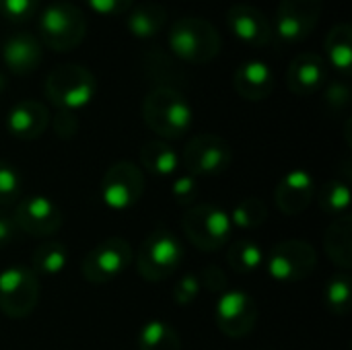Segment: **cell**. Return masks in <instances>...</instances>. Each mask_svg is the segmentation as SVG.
I'll use <instances>...</instances> for the list:
<instances>
[{"instance_id": "obj_35", "label": "cell", "mask_w": 352, "mask_h": 350, "mask_svg": "<svg viewBox=\"0 0 352 350\" xmlns=\"http://www.w3.org/2000/svg\"><path fill=\"white\" fill-rule=\"evenodd\" d=\"M198 281H200V287H204V289L210 291V293H225L227 283H229L225 270L219 268V266H214V264L206 266V268L200 272Z\"/></svg>"}, {"instance_id": "obj_13", "label": "cell", "mask_w": 352, "mask_h": 350, "mask_svg": "<svg viewBox=\"0 0 352 350\" xmlns=\"http://www.w3.org/2000/svg\"><path fill=\"white\" fill-rule=\"evenodd\" d=\"M12 221L19 233L31 237H52L62 229V210L47 196H25L14 204Z\"/></svg>"}, {"instance_id": "obj_5", "label": "cell", "mask_w": 352, "mask_h": 350, "mask_svg": "<svg viewBox=\"0 0 352 350\" xmlns=\"http://www.w3.org/2000/svg\"><path fill=\"white\" fill-rule=\"evenodd\" d=\"M97 93L93 72L80 64H60L45 78V97L64 111L87 107Z\"/></svg>"}, {"instance_id": "obj_19", "label": "cell", "mask_w": 352, "mask_h": 350, "mask_svg": "<svg viewBox=\"0 0 352 350\" xmlns=\"http://www.w3.org/2000/svg\"><path fill=\"white\" fill-rule=\"evenodd\" d=\"M4 126L8 134L19 140H35L47 130L50 111L35 99H23L8 109Z\"/></svg>"}, {"instance_id": "obj_7", "label": "cell", "mask_w": 352, "mask_h": 350, "mask_svg": "<svg viewBox=\"0 0 352 350\" xmlns=\"http://www.w3.org/2000/svg\"><path fill=\"white\" fill-rule=\"evenodd\" d=\"M266 272L278 285H295L307 278L318 264V252L303 239H287L276 243L264 258Z\"/></svg>"}, {"instance_id": "obj_3", "label": "cell", "mask_w": 352, "mask_h": 350, "mask_svg": "<svg viewBox=\"0 0 352 350\" xmlns=\"http://www.w3.org/2000/svg\"><path fill=\"white\" fill-rule=\"evenodd\" d=\"M39 41L54 52H70L78 47L87 35L85 12L66 0L47 4L39 14Z\"/></svg>"}, {"instance_id": "obj_36", "label": "cell", "mask_w": 352, "mask_h": 350, "mask_svg": "<svg viewBox=\"0 0 352 350\" xmlns=\"http://www.w3.org/2000/svg\"><path fill=\"white\" fill-rule=\"evenodd\" d=\"M85 2L97 14H103V17H120V14H126L132 8V2L134 0H85Z\"/></svg>"}, {"instance_id": "obj_16", "label": "cell", "mask_w": 352, "mask_h": 350, "mask_svg": "<svg viewBox=\"0 0 352 350\" xmlns=\"http://www.w3.org/2000/svg\"><path fill=\"white\" fill-rule=\"evenodd\" d=\"M316 179L305 169H293L285 173L274 190V204L287 217L301 215L316 200Z\"/></svg>"}, {"instance_id": "obj_17", "label": "cell", "mask_w": 352, "mask_h": 350, "mask_svg": "<svg viewBox=\"0 0 352 350\" xmlns=\"http://www.w3.org/2000/svg\"><path fill=\"white\" fill-rule=\"evenodd\" d=\"M328 80V62L316 52L297 54L287 68V87L295 95H314Z\"/></svg>"}, {"instance_id": "obj_4", "label": "cell", "mask_w": 352, "mask_h": 350, "mask_svg": "<svg viewBox=\"0 0 352 350\" xmlns=\"http://www.w3.org/2000/svg\"><path fill=\"white\" fill-rule=\"evenodd\" d=\"M182 231L200 252H217L231 241L233 225L229 212L217 204H194L182 217Z\"/></svg>"}, {"instance_id": "obj_30", "label": "cell", "mask_w": 352, "mask_h": 350, "mask_svg": "<svg viewBox=\"0 0 352 350\" xmlns=\"http://www.w3.org/2000/svg\"><path fill=\"white\" fill-rule=\"evenodd\" d=\"M324 303L334 316H349L352 305V281L346 272H338L328 281L324 289Z\"/></svg>"}, {"instance_id": "obj_40", "label": "cell", "mask_w": 352, "mask_h": 350, "mask_svg": "<svg viewBox=\"0 0 352 350\" xmlns=\"http://www.w3.org/2000/svg\"><path fill=\"white\" fill-rule=\"evenodd\" d=\"M6 76H4V72H0V93H4V89H6Z\"/></svg>"}, {"instance_id": "obj_6", "label": "cell", "mask_w": 352, "mask_h": 350, "mask_svg": "<svg viewBox=\"0 0 352 350\" xmlns=\"http://www.w3.org/2000/svg\"><path fill=\"white\" fill-rule=\"evenodd\" d=\"M184 243L167 229L153 231L140 245L136 258V272L146 283L167 281L184 262Z\"/></svg>"}, {"instance_id": "obj_27", "label": "cell", "mask_w": 352, "mask_h": 350, "mask_svg": "<svg viewBox=\"0 0 352 350\" xmlns=\"http://www.w3.org/2000/svg\"><path fill=\"white\" fill-rule=\"evenodd\" d=\"M264 250L254 239H237L227 250V262L229 266L239 274L256 272L264 264Z\"/></svg>"}, {"instance_id": "obj_9", "label": "cell", "mask_w": 352, "mask_h": 350, "mask_svg": "<svg viewBox=\"0 0 352 350\" xmlns=\"http://www.w3.org/2000/svg\"><path fill=\"white\" fill-rule=\"evenodd\" d=\"M39 278L31 268L8 266L0 272V311L10 320L31 316L39 301Z\"/></svg>"}, {"instance_id": "obj_22", "label": "cell", "mask_w": 352, "mask_h": 350, "mask_svg": "<svg viewBox=\"0 0 352 350\" xmlns=\"http://www.w3.org/2000/svg\"><path fill=\"white\" fill-rule=\"evenodd\" d=\"M126 27L136 39L155 37L167 23V8L159 2H142L126 12Z\"/></svg>"}, {"instance_id": "obj_37", "label": "cell", "mask_w": 352, "mask_h": 350, "mask_svg": "<svg viewBox=\"0 0 352 350\" xmlns=\"http://www.w3.org/2000/svg\"><path fill=\"white\" fill-rule=\"evenodd\" d=\"M349 101H351V89L346 83L336 80L326 89V103L332 109H344L349 105Z\"/></svg>"}, {"instance_id": "obj_14", "label": "cell", "mask_w": 352, "mask_h": 350, "mask_svg": "<svg viewBox=\"0 0 352 350\" xmlns=\"http://www.w3.org/2000/svg\"><path fill=\"white\" fill-rule=\"evenodd\" d=\"M214 320L227 338H245L256 330L258 303L245 291H225L217 301Z\"/></svg>"}, {"instance_id": "obj_38", "label": "cell", "mask_w": 352, "mask_h": 350, "mask_svg": "<svg viewBox=\"0 0 352 350\" xmlns=\"http://www.w3.org/2000/svg\"><path fill=\"white\" fill-rule=\"evenodd\" d=\"M54 130L60 138H72L78 132V120H76L74 111L58 109V113L54 118Z\"/></svg>"}, {"instance_id": "obj_23", "label": "cell", "mask_w": 352, "mask_h": 350, "mask_svg": "<svg viewBox=\"0 0 352 350\" xmlns=\"http://www.w3.org/2000/svg\"><path fill=\"white\" fill-rule=\"evenodd\" d=\"M138 157L142 169L159 177L173 175L179 167V155L165 140H146L140 146Z\"/></svg>"}, {"instance_id": "obj_25", "label": "cell", "mask_w": 352, "mask_h": 350, "mask_svg": "<svg viewBox=\"0 0 352 350\" xmlns=\"http://www.w3.org/2000/svg\"><path fill=\"white\" fill-rule=\"evenodd\" d=\"M136 347L138 350H182V340L171 324L163 320H151L138 330Z\"/></svg>"}, {"instance_id": "obj_8", "label": "cell", "mask_w": 352, "mask_h": 350, "mask_svg": "<svg viewBox=\"0 0 352 350\" xmlns=\"http://www.w3.org/2000/svg\"><path fill=\"white\" fill-rule=\"evenodd\" d=\"M132 245L124 237H107L87 252L80 264L82 278L91 285H107L132 264Z\"/></svg>"}, {"instance_id": "obj_20", "label": "cell", "mask_w": 352, "mask_h": 350, "mask_svg": "<svg viewBox=\"0 0 352 350\" xmlns=\"http://www.w3.org/2000/svg\"><path fill=\"white\" fill-rule=\"evenodd\" d=\"M233 87L245 101H264L274 91V72L264 60H245L233 74Z\"/></svg>"}, {"instance_id": "obj_12", "label": "cell", "mask_w": 352, "mask_h": 350, "mask_svg": "<svg viewBox=\"0 0 352 350\" xmlns=\"http://www.w3.org/2000/svg\"><path fill=\"white\" fill-rule=\"evenodd\" d=\"M322 10L324 0H280L272 31L283 43L297 45L314 33Z\"/></svg>"}, {"instance_id": "obj_2", "label": "cell", "mask_w": 352, "mask_h": 350, "mask_svg": "<svg viewBox=\"0 0 352 350\" xmlns=\"http://www.w3.org/2000/svg\"><path fill=\"white\" fill-rule=\"evenodd\" d=\"M144 124L161 138H182L192 126V105L173 87H155L142 103Z\"/></svg>"}, {"instance_id": "obj_33", "label": "cell", "mask_w": 352, "mask_h": 350, "mask_svg": "<svg viewBox=\"0 0 352 350\" xmlns=\"http://www.w3.org/2000/svg\"><path fill=\"white\" fill-rule=\"evenodd\" d=\"M171 194H173L177 204L194 206V202L198 198V182H196V177H192L188 173L175 177V182L171 184Z\"/></svg>"}, {"instance_id": "obj_21", "label": "cell", "mask_w": 352, "mask_h": 350, "mask_svg": "<svg viewBox=\"0 0 352 350\" xmlns=\"http://www.w3.org/2000/svg\"><path fill=\"white\" fill-rule=\"evenodd\" d=\"M326 256L342 270L352 268V219L351 215L336 217L324 235Z\"/></svg>"}, {"instance_id": "obj_34", "label": "cell", "mask_w": 352, "mask_h": 350, "mask_svg": "<svg viewBox=\"0 0 352 350\" xmlns=\"http://www.w3.org/2000/svg\"><path fill=\"white\" fill-rule=\"evenodd\" d=\"M200 281L196 274H184L175 285H173V301L177 305H190L196 301L200 295Z\"/></svg>"}, {"instance_id": "obj_39", "label": "cell", "mask_w": 352, "mask_h": 350, "mask_svg": "<svg viewBox=\"0 0 352 350\" xmlns=\"http://www.w3.org/2000/svg\"><path fill=\"white\" fill-rule=\"evenodd\" d=\"M16 235H19V229L12 221V215L0 212V250L10 245Z\"/></svg>"}, {"instance_id": "obj_15", "label": "cell", "mask_w": 352, "mask_h": 350, "mask_svg": "<svg viewBox=\"0 0 352 350\" xmlns=\"http://www.w3.org/2000/svg\"><path fill=\"white\" fill-rule=\"evenodd\" d=\"M227 25L231 33L245 45L250 47H266L272 37V23L260 10L258 6L252 4H233L227 10Z\"/></svg>"}, {"instance_id": "obj_18", "label": "cell", "mask_w": 352, "mask_h": 350, "mask_svg": "<svg viewBox=\"0 0 352 350\" xmlns=\"http://www.w3.org/2000/svg\"><path fill=\"white\" fill-rule=\"evenodd\" d=\"M2 60L6 68L16 74V76H27L35 72L43 60V45L41 41L27 33V31H16L8 35L2 41Z\"/></svg>"}, {"instance_id": "obj_24", "label": "cell", "mask_w": 352, "mask_h": 350, "mask_svg": "<svg viewBox=\"0 0 352 350\" xmlns=\"http://www.w3.org/2000/svg\"><path fill=\"white\" fill-rule=\"evenodd\" d=\"M324 50L328 56V62L332 68H336L342 74L351 72L352 64V27L351 23L342 21L330 27L326 39H324Z\"/></svg>"}, {"instance_id": "obj_29", "label": "cell", "mask_w": 352, "mask_h": 350, "mask_svg": "<svg viewBox=\"0 0 352 350\" xmlns=\"http://www.w3.org/2000/svg\"><path fill=\"white\" fill-rule=\"evenodd\" d=\"M229 219H231L233 229L252 231L266 223L268 206L262 198H243L241 202L233 206V210L229 212Z\"/></svg>"}, {"instance_id": "obj_10", "label": "cell", "mask_w": 352, "mask_h": 350, "mask_svg": "<svg viewBox=\"0 0 352 350\" xmlns=\"http://www.w3.org/2000/svg\"><path fill=\"white\" fill-rule=\"evenodd\" d=\"M233 151L219 134H196L184 146L179 163L192 177H210L229 169Z\"/></svg>"}, {"instance_id": "obj_1", "label": "cell", "mask_w": 352, "mask_h": 350, "mask_svg": "<svg viewBox=\"0 0 352 350\" xmlns=\"http://www.w3.org/2000/svg\"><path fill=\"white\" fill-rule=\"evenodd\" d=\"M167 41L173 56L188 64H208L221 54L223 47L217 27L200 17L177 19L169 27Z\"/></svg>"}, {"instance_id": "obj_28", "label": "cell", "mask_w": 352, "mask_h": 350, "mask_svg": "<svg viewBox=\"0 0 352 350\" xmlns=\"http://www.w3.org/2000/svg\"><path fill=\"white\" fill-rule=\"evenodd\" d=\"M318 196V204L326 215L332 217H340V215H349V206H351V188L346 179H328L326 184H322L320 192H316Z\"/></svg>"}, {"instance_id": "obj_32", "label": "cell", "mask_w": 352, "mask_h": 350, "mask_svg": "<svg viewBox=\"0 0 352 350\" xmlns=\"http://www.w3.org/2000/svg\"><path fill=\"white\" fill-rule=\"evenodd\" d=\"M41 0H0V14L12 23H27L39 10Z\"/></svg>"}, {"instance_id": "obj_26", "label": "cell", "mask_w": 352, "mask_h": 350, "mask_svg": "<svg viewBox=\"0 0 352 350\" xmlns=\"http://www.w3.org/2000/svg\"><path fill=\"white\" fill-rule=\"evenodd\" d=\"M68 264V250L64 243L60 241H45L39 243L35 248V252L31 254V270L35 274H43V276H54L60 274Z\"/></svg>"}, {"instance_id": "obj_11", "label": "cell", "mask_w": 352, "mask_h": 350, "mask_svg": "<svg viewBox=\"0 0 352 350\" xmlns=\"http://www.w3.org/2000/svg\"><path fill=\"white\" fill-rule=\"evenodd\" d=\"M144 194V173L132 161H118L107 167L101 179V200L111 210H128Z\"/></svg>"}, {"instance_id": "obj_31", "label": "cell", "mask_w": 352, "mask_h": 350, "mask_svg": "<svg viewBox=\"0 0 352 350\" xmlns=\"http://www.w3.org/2000/svg\"><path fill=\"white\" fill-rule=\"evenodd\" d=\"M23 177L14 165L0 159V206H10L21 200Z\"/></svg>"}]
</instances>
